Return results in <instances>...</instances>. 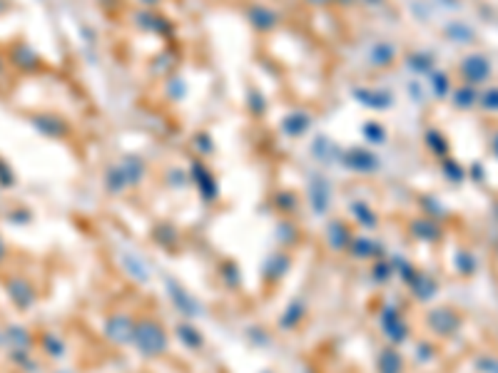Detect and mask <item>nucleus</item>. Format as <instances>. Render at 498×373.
Instances as JSON below:
<instances>
[]
</instances>
